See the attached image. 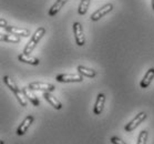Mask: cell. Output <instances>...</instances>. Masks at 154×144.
Listing matches in <instances>:
<instances>
[{
    "label": "cell",
    "instance_id": "6da1fadb",
    "mask_svg": "<svg viewBox=\"0 0 154 144\" xmlns=\"http://www.w3.org/2000/svg\"><path fill=\"white\" fill-rule=\"evenodd\" d=\"M45 33H46V29L43 28V27H40V28L37 29L35 32L32 35L31 38H30L29 42L27 43V46H26L25 50H23V53H26V54L31 53L32 51H33V49L35 48V46H37L38 42L40 41V39L45 35Z\"/></svg>",
    "mask_w": 154,
    "mask_h": 144
},
{
    "label": "cell",
    "instance_id": "3957f363",
    "mask_svg": "<svg viewBox=\"0 0 154 144\" xmlns=\"http://www.w3.org/2000/svg\"><path fill=\"white\" fill-rule=\"evenodd\" d=\"M146 118H147L146 113L140 112L133 120H132V121H131V122H129L128 124H126L125 127H124V130H125L126 132H132V131L135 130V129H137V127H139L143 121H145Z\"/></svg>",
    "mask_w": 154,
    "mask_h": 144
},
{
    "label": "cell",
    "instance_id": "603a6c76",
    "mask_svg": "<svg viewBox=\"0 0 154 144\" xmlns=\"http://www.w3.org/2000/svg\"><path fill=\"white\" fill-rule=\"evenodd\" d=\"M152 9L154 10V0H152Z\"/></svg>",
    "mask_w": 154,
    "mask_h": 144
},
{
    "label": "cell",
    "instance_id": "44dd1931",
    "mask_svg": "<svg viewBox=\"0 0 154 144\" xmlns=\"http://www.w3.org/2000/svg\"><path fill=\"white\" fill-rule=\"evenodd\" d=\"M111 143L112 144H128L126 142H124L123 140H121L118 136H112L111 137Z\"/></svg>",
    "mask_w": 154,
    "mask_h": 144
},
{
    "label": "cell",
    "instance_id": "5bb4252c",
    "mask_svg": "<svg viewBox=\"0 0 154 144\" xmlns=\"http://www.w3.org/2000/svg\"><path fill=\"white\" fill-rule=\"evenodd\" d=\"M67 1H68V0H57L56 2H54V5H53L52 7L49 9V12H48V14H49L50 17L56 16V14L60 11V9H62V7L66 5V2H67Z\"/></svg>",
    "mask_w": 154,
    "mask_h": 144
},
{
    "label": "cell",
    "instance_id": "5b68a950",
    "mask_svg": "<svg viewBox=\"0 0 154 144\" xmlns=\"http://www.w3.org/2000/svg\"><path fill=\"white\" fill-rule=\"evenodd\" d=\"M113 9V5L111 4H106L104 5L103 7H101L100 9H98L97 11H94L93 14H91V20L92 21H98V20H100L102 17H104L105 14H108L109 12H111Z\"/></svg>",
    "mask_w": 154,
    "mask_h": 144
},
{
    "label": "cell",
    "instance_id": "7a4b0ae2",
    "mask_svg": "<svg viewBox=\"0 0 154 144\" xmlns=\"http://www.w3.org/2000/svg\"><path fill=\"white\" fill-rule=\"evenodd\" d=\"M56 80L58 82H63V83H70V82H82L83 77L81 74L74 73H61L56 77Z\"/></svg>",
    "mask_w": 154,
    "mask_h": 144
},
{
    "label": "cell",
    "instance_id": "4fadbf2b",
    "mask_svg": "<svg viewBox=\"0 0 154 144\" xmlns=\"http://www.w3.org/2000/svg\"><path fill=\"white\" fill-rule=\"evenodd\" d=\"M19 61L23 62V63H28V64H32V66H38L40 63L38 58L32 56H29V54H26V53H21L20 56L18 57Z\"/></svg>",
    "mask_w": 154,
    "mask_h": 144
},
{
    "label": "cell",
    "instance_id": "7c38bea8",
    "mask_svg": "<svg viewBox=\"0 0 154 144\" xmlns=\"http://www.w3.org/2000/svg\"><path fill=\"white\" fill-rule=\"evenodd\" d=\"M153 79H154V68H151L150 70L145 73V75L143 77V79L141 80V83H140L141 88L146 89L147 87L151 84V82H152Z\"/></svg>",
    "mask_w": 154,
    "mask_h": 144
},
{
    "label": "cell",
    "instance_id": "8fae6325",
    "mask_svg": "<svg viewBox=\"0 0 154 144\" xmlns=\"http://www.w3.org/2000/svg\"><path fill=\"white\" fill-rule=\"evenodd\" d=\"M22 91H23V93H25L26 98L30 101V103H32L35 106H39V104H40V101H39L38 97L33 93V90H31L29 87H27V88H22Z\"/></svg>",
    "mask_w": 154,
    "mask_h": 144
},
{
    "label": "cell",
    "instance_id": "30bf717a",
    "mask_svg": "<svg viewBox=\"0 0 154 144\" xmlns=\"http://www.w3.org/2000/svg\"><path fill=\"white\" fill-rule=\"evenodd\" d=\"M6 30L9 33L19 35V37L20 35L21 37H28V35H30V31L26 28H19V27H14V26H8L7 28H6Z\"/></svg>",
    "mask_w": 154,
    "mask_h": 144
},
{
    "label": "cell",
    "instance_id": "ba28073f",
    "mask_svg": "<svg viewBox=\"0 0 154 144\" xmlns=\"http://www.w3.org/2000/svg\"><path fill=\"white\" fill-rule=\"evenodd\" d=\"M43 98H45V100L49 103L50 106H53L56 110H60L62 108V103H61L56 97H53V95L51 94V92H43Z\"/></svg>",
    "mask_w": 154,
    "mask_h": 144
},
{
    "label": "cell",
    "instance_id": "8992f818",
    "mask_svg": "<svg viewBox=\"0 0 154 144\" xmlns=\"http://www.w3.org/2000/svg\"><path fill=\"white\" fill-rule=\"evenodd\" d=\"M28 87L31 90H38V91H43V92H52L56 89V87L53 84L46 83V82H31Z\"/></svg>",
    "mask_w": 154,
    "mask_h": 144
},
{
    "label": "cell",
    "instance_id": "9c48e42d",
    "mask_svg": "<svg viewBox=\"0 0 154 144\" xmlns=\"http://www.w3.org/2000/svg\"><path fill=\"white\" fill-rule=\"evenodd\" d=\"M104 103H105V95L103 93H99L97 101H95L94 108H93V113H94L95 115H99V114L102 113L103 108H104Z\"/></svg>",
    "mask_w": 154,
    "mask_h": 144
},
{
    "label": "cell",
    "instance_id": "e0dca14e",
    "mask_svg": "<svg viewBox=\"0 0 154 144\" xmlns=\"http://www.w3.org/2000/svg\"><path fill=\"white\" fill-rule=\"evenodd\" d=\"M2 80H4L5 84L7 85L8 88L10 89V90H11L12 92H16L17 90H19V88H18V85L16 84V82H14V81L12 80V79H11L10 77H8V75H5Z\"/></svg>",
    "mask_w": 154,
    "mask_h": 144
},
{
    "label": "cell",
    "instance_id": "277c9868",
    "mask_svg": "<svg viewBox=\"0 0 154 144\" xmlns=\"http://www.w3.org/2000/svg\"><path fill=\"white\" fill-rule=\"evenodd\" d=\"M73 32H74V39L75 43L79 47H82L85 44V39L83 35V28L80 22H74L73 23Z\"/></svg>",
    "mask_w": 154,
    "mask_h": 144
},
{
    "label": "cell",
    "instance_id": "ac0fdd59",
    "mask_svg": "<svg viewBox=\"0 0 154 144\" xmlns=\"http://www.w3.org/2000/svg\"><path fill=\"white\" fill-rule=\"evenodd\" d=\"M14 94L16 95V98H17V100L19 101V103H20L22 106H27V104H28V102H27V100H26V95L25 93H23V91H22V89H19V90H17L16 92H14Z\"/></svg>",
    "mask_w": 154,
    "mask_h": 144
},
{
    "label": "cell",
    "instance_id": "9a60e30c",
    "mask_svg": "<svg viewBox=\"0 0 154 144\" xmlns=\"http://www.w3.org/2000/svg\"><path fill=\"white\" fill-rule=\"evenodd\" d=\"M77 70L79 71V73L81 75H84V77H88V78H94L97 72H95L93 69H89V68H85L83 66H79L77 68Z\"/></svg>",
    "mask_w": 154,
    "mask_h": 144
},
{
    "label": "cell",
    "instance_id": "7402d4cb",
    "mask_svg": "<svg viewBox=\"0 0 154 144\" xmlns=\"http://www.w3.org/2000/svg\"><path fill=\"white\" fill-rule=\"evenodd\" d=\"M0 27H1V28H4V29H6L8 27L7 21L5 20L4 18H0Z\"/></svg>",
    "mask_w": 154,
    "mask_h": 144
},
{
    "label": "cell",
    "instance_id": "cb8c5ba5",
    "mask_svg": "<svg viewBox=\"0 0 154 144\" xmlns=\"http://www.w3.org/2000/svg\"><path fill=\"white\" fill-rule=\"evenodd\" d=\"M1 144H5V142H4V141H1Z\"/></svg>",
    "mask_w": 154,
    "mask_h": 144
},
{
    "label": "cell",
    "instance_id": "ffe728a7",
    "mask_svg": "<svg viewBox=\"0 0 154 144\" xmlns=\"http://www.w3.org/2000/svg\"><path fill=\"white\" fill-rule=\"evenodd\" d=\"M146 140H147V132L145 130L141 131L140 134H139V137H137V144H146Z\"/></svg>",
    "mask_w": 154,
    "mask_h": 144
},
{
    "label": "cell",
    "instance_id": "d6986e66",
    "mask_svg": "<svg viewBox=\"0 0 154 144\" xmlns=\"http://www.w3.org/2000/svg\"><path fill=\"white\" fill-rule=\"evenodd\" d=\"M90 1H91V0H81L80 6H79V10H78L81 16H83V14H87L89 5H90Z\"/></svg>",
    "mask_w": 154,
    "mask_h": 144
},
{
    "label": "cell",
    "instance_id": "52a82bcc",
    "mask_svg": "<svg viewBox=\"0 0 154 144\" xmlns=\"http://www.w3.org/2000/svg\"><path fill=\"white\" fill-rule=\"evenodd\" d=\"M33 120H35V118H33L32 115L26 116L25 120L21 122V124L19 125V127H18V130H17V134L19 135V136L26 134V132L28 131V129L30 127V125L32 124V122H33Z\"/></svg>",
    "mask_w": 154,
    "mask_h": 144
},
{
    "label": "cell",
    "instance_id": "2e32d148",
    "mask_svg": "<svg viewBox=\"0 0 154 144\" xmlns=\"http://www.w3.org/2000/svg\"><path fill=\"white\" fill-rule=\"evenodd\" d=\"M0 40H1V41H5V42L19 43L20 42V37L16 35H12V33H7V35H1Z\"/></svg>",
    "mask_w": 154,
    "mask_h": 144
}]
</instances>
